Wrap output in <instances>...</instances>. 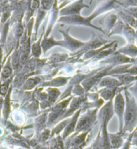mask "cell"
<instances>
[{
    "instance_id": "cell-4",
    "label": "cell",
    "mask_w": 137,
    "mask_h": 149,
    "mask_svg": "<svg viewBox=\"0 0 137 149\" xmlns=\"http://www.w3.org/2000/svg\"><path fill=\"white\" fill-rule=\"evenodd\" d=\"M11 73V68L9 66H6L5 67V69H4V71H3V76L4 77H8Z\"/></svg>"
},
{
    "instance_id": "cell-2",
    "label": "cell",
    "mask_w": 137,
    "mask_h": 149,
    "mask_svg": "<svg viewBox=\"0 0 137 149\" xmlns=\"http://www.w3.org/2000/svg\"><path fill=\"white\" fill-rule=\"evenodd\" d=\"M115 80H112V79H107L106 80H104L102 85H104V86H107V87H110V86H112L114 85H115L116 81H115Z\"/></svg>"
},
{
    "instance_id": "cell-3",
    "label": "cell",
    "mask_w": 137,
    "mask_h": 149,
    "mask_svg": "<svg viewBox=\"0 0 137 149\" xmlns=\"http://www.w3.org/2000/svg\"><path fill=\"white\" fill-rule=\"evenodd\" d=\"M36 84H37L36 80H34V79H30V80L27 81V82L26 83V85L25 86H26V87L27 88H31L33 87Z\"/></svg>"
},
{
    "instance_id": "cell-1",
    "label": "cell",
    "mask_w": 137,
    "mask_h": 149,
    "mask_svg": "<svg viewBox=\"0 0 137 149\" xmlns=\"http://www.w3.org/2000/svg\"><path fill=\"white\" fill-rule=\"evenodd\" d=\"M20 61V55L18 53H15V54L13 55V59H12V65L14 67H16L18 65V63Z\"/></svg>"
}]
</instances>
